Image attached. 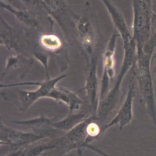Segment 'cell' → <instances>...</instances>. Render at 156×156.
<instances>
[{
	"label": "cell",
	"instance_id": "obj_11",
	"mask_svg": "<svg viewBox=\"0 0 156 156\" xmlns=\"http://www.w3.org/2000/svg\"><path fill=\"white\" fill-rule=\"evenodd\" d=\"M48 13L55 21L63 31L65 37L69 39L71 28L75 29V20H72L71 13L66 0H42Z\"/></svg>",
	"mask_w": 156,
	"mask_h": 156
},
{
	"label": "cell",
	"instance_id": "obj_10",
	"mask_svg": "<svg viewBox=\"0 0 156 156\" xmlns=\"http://www.w3.org/2000/svg\"><path fill=\"white\" fill-rule=\"evenodd\" d=\"M99 53H95L87 61V72L85 84L80 91H85L92 115L96 116L99 104L100 83L98 76V63Z\"/></svg>",
	"mask_w": 156,
	"mask_h": 156
},
{
	"label": "cell",
	"instance_id": "obj_3",
	"mask_svg": "<svg viewBox=\"0 0 156 156\" xmlns=\"http://www.w3.org/2000/svg\"><path fill=\"white\" fill-rule=\"evenodd\" d=\"M132 34L136 43V53H139L151 37L154 13L152 8L143 0H132Z\"/></svg>",
	"mask_w": 156,
	"mask_h": 156
},
{
	"label": "cell",
	"instance_id": "obj_26",
	"mask_svg": "<svg viewBox=\"0 0 156 156\" xmlns=\"http://www.w3.org/2000/svg\"><path fill=\"white\" fill-rule=\"evenodd\" d=\"M41 156H46V155H41Z\"/></svg>",
	"mask_w": 156,
	"mask_h": 156
},
{
	"label": "cell",
	"instance_id": "obj_18",
	"mask_svg": "<svg viewBox=\"0 0 156 156\" xmlns=\"http://www.w3.org/2000/svg\"><path fill=\"white\" fill-rule=\"evenodd\" d=\"M58 148L57 138L52 139L51 141L45 143L37 142L28 145L24 147L21 156H41L47 151H51Z\"/></svg>",
	"mask_w": 156,
	"mask_h": 156
},
{
	"label": "cell",
	"instance_id": "obj_1",
	"mask_svg": "<svg viewBox=\"0 0 156 156\" xmlns=\"http://www.w3.org/2000/svg\"><path fill=\"white\" fill-rule=\"evenodd\" d=\"M122 44L123 59L115 83L104 99L100 101L98 104L96 116L99 121L105 119L115 110L119 103L122 97L121 87L122 80L128 71L133 67L136 61V46L133 39Z\"/></svg>",
	"mask_w": 156,
	"mask_h": 156
},
{
	"label": "cell",
	"instance_id": "obj_22",
	"mask_svg": "<svg viewBox=\"0 0 156 156\" xmlns=\"http://www.w3.org/2000/svg\"><path fill=\"white\" fill-rule=\"evenodd\" d=\"M24 147H20L16 149H12L8 154H7L5 156H21V154L23 152V150L24 149Z\"/></svg>",
	"mask_w": 156,
	"mask_h": 156
},
{
	"label": "cell",
	"instance_id": "obj_23",
	"mask_svg": "<svg viewBox=\"0 0 156 156\" xmlns=\"http://www.w3.org/2000/svg\"><path fill=\"white\" fill-rule=\"evenodd\" d=\"M156 63V50L154 51L152 57V61H151V66Z\"/></svg>",
	"mask_w": 156,
	"mask_h": 156
},
{
	"label": "cell",
	"instance_id": "obj_16",
	"mask_svg": "<svg viewBox=\"0 0 156 156\" xmlns=\"http://www.w3.org/2000/svg\"><path fill=\"white\" fill-rule=\"evenodd\" d=\"M33 58H28L21 54H11L10 55L6 60L5 66L2 72L1 76V81L3 78L10 72L15 71L18 69H21L26 75L28 70H30L33 63Z\"/></svg>",
	"mask_w": 156,
	"mask_h": 156
},
{
	"label": "cell",
	"instance_id": "obj_4",
	"mask_svg": "<svg viewBox=\"0 0 156 156\" xmlns=\"http://www.w3.org/2000/svg\"><path fill=\"white\" fill-rule=\"evenodd\" d=\"M89 117L62 136L57 138L58 149L60 151L61 156L73 150H77V154L81 155L85 149L95 152L101 156H110L101 149L91 144L94 140L88 136L86 130Z\"/></svg>",
	"mask_w": 156,
	"mask_h": 156
},
{
	"label": "cell",
	"instance_id": "obj_5",
	"mask_svg": "<svg viewBox=\"0 0 156 156\" xmlns=\"http://www.w3.org/2000/svg\"><path fill=\"white\" fill-rule=\"evenodd\" d=\"M76 35L86 56L87 61L96 53L97 31L91 4L86 2L79 16L75 20Z\"/></svg>",
	"mask_w": 156,
	"mask_h": 156
},
{
	"label": "cell",
	"instance_id": "obj_17",
	"mask_svg": "<svg viewBox=\"0 0 156 156\" xmlns=\"http://www.w3.org/2000/svg\"><path fill=\"white\" fill-rule=\"evenodd\" d=\"M88 117L89 116H87V113L85 111H80L77 113H68L63 119L57 122H53L52 125L54 128L62 132L66 133L77 126Z\"/></svg>",
	"mask_w": 156,
	"mask_h": 156
},
{
	"label": "cell",
	"instance_id": "obj_19",
	"mask_svg": "<svg viewBox=\"0 0 156 156\" xmlns=\"http://www.w3.org/2000/svg\"><path fill=\"white\" fill-rule=\"evenodd\" d=\"M31 55L34 59L38 61L43 67L46 73V78H49L50 77L48 70V61L50 56L49 53L42 50L38 45L37 41V43L32 49Z\"/></svg>",
	"mask_w": 156,
	"mask_h": 156
},
{
	"label": "cell",
	"instance_id": "obj_21",
	"mask_svg": "<svg viewBox=\"0 0 156 156\" xmlns=\"http://www.w3.org/2000/svg\"><path fill=\"white\" fill-rule=\"evenodd\" d=\"M66 92L69 97V105L68 106L69 113H73L74 111L79 110L83 103V100L80 98L77 93L66 88Z\"/></svg>",
	"mask_w": 156,
	"mask_h": 156
},
{
	"label": "cell",
	"instance_id": "obj_15",
	"mask_svg": "<svg viewBox=\"0 0 156 156\" xmlns=\"http://www.w3.org/2000/svg\"><path fill=\"white\" fill-rule=\"evenodd\" d=\"M101 1L104 4V6L108 13L115 31L118 32L122 39V43L132 40V32L129 30L124 15L120 10L110 0Z\"/></svg>",
	"mask_w": 156,
	"mask_h": 156
},
{
	"label": "cell",
	"instance_id": "obj_9",
	"mask_svg": "<svg viewBox=\"0 0 156 156\" xmlns=\"http://www.w3.org/2000/svg\"><path fill=\"white\" fill-rule=\"evenodd\" d=\"M120 37L116 31H114L108 40L103 53V72L100 81L99 102L106 96L110 89V81L115 75V50L118 38Z\"/></svg>",
	"mask_w": 156,
	"mask_h": 156
},
{
	"label": "cell",
	"instance_id": "obj_8",
	"mask_svg": "<svg viewBox=\"0 0 156 156\" xmlns=\"http://www.w3.org/2000/svg\"><path fill=\"white\" fill-rule=\"evenodd\" d=\"M1 8L12 13L27 32L32 34L34 32L42 31L43 22L53 26L54 20L48 13H40L30 9L17 8L11 4L1 0Z\"/></svg>",
	"mask_w": 156,
	"mask_h": 156
},
{
	"label": "cell",
	"instance_id": "obj_14",
	"mask_svg": "<svg viewBox=\"0 0 156 156\" xmlns=\"http://www.w3.org/2000/svg\"><path fill=\"white\" fill-rule=\"evenodd\" d=\"M52 119H49L44 114H41L32 119L21 121L12 120L11 122L15 124L30 129L32 132L37 135L55 139L62 136L64 133L52 127Z\"/></svg>",
	"mask_w": 156,
	"mask_h": 156
},
{
	"label": "cell",
	"instance_id": "obj_25",
	"mask_svg": "<svg viewBox=\"0 0 156 156\" xmlns=\"http://www.w3.org/2000/svg\"><path fill=\"white\" fill-rule=\"evenodd\" d=\"M151 67H153V70H154V72L155 74V80H156V63L153 64Z\"/></svg>",
	"mask_w": 156,
	"mask_h": 156
},
{
	"label": "cell",
	"instance_id": "obj_20",
	"mask_svg": "<svg viewBox=\"0 0 156 156\" xmlns=\"http://www.w3.org/2000/svg\"><path fill=\"white\" fill-rule=\"evenodd\" d=\"M23 5L21 9H30L40 13H48L42 0H18Z\"/></svg>",
	"mask_w": 156,
	"mask_h": 156
},
{
	"label": "cell",
	"instance_id": "obj_24",
	"mask_svg": "<svg viewBox=\"0 0 156 156\" xmlns=\"http://www.w3.org/2000/svg\"><path fill=\"white\" fill-rule=\"evenodd\" d=\"M151 8H152V0H143Z\"/></svg>",
	"mask_w": 156,
	"mask_h": 156
},
{
	"label": "cell",
	"instance_id": "obj_6",
	"mask_svg": "<svg viewBox=\"0 0 156 156\" xmlns=\"http://www.w3.org/2000/svg\"><path fill=\"white\" fill-rule=\"evenodd\" d=\"M34 37L24 29L20 30L11 26L3 17H0V44L8 50H12L16 54H30L35 44ZM25 56V55H24Z\"/></svg>",
	"mask_w": 156,
	"mask_h": 156
},
{
	"label": "cell",
	"instance_id": "obj_7",
	"mask_svg": "<svg viewBox=\"0 0 156 156\" xmlns=\"http://www.w3.org/2000/svg\"><path fill=\"white\" fill-rule=\"evenodd\" d=\"M68 76L67 74L63 73L55 78H45L41 81H29L12 84H1V88L20 86L24 85H37L38 87L35 90L26 91L18 89L17 94L20 102V110L26 111L35 102L41 98H48L51 91L56 87L58 82L64 79Z\"/></svg>",
	"mask_w": 156,
	"mask_h": 156
},
{
	"label": "cell",
	"instance_id": "obj_2",
	"mask_svg": "<svg viewBox=\"0 0 156 156\" xmlns=\"http://www.w3.org/2000/svg\"><path fill=\"white\" fill-rule=\"evenodd\" d=\"M152 57V55L143 53L136 54V61L132 69L142 102L151 121L156 126V103L151 72Z\"/></svg>",
	"mask_w": 156,
	"mask_h": 156
},
{
	"label": "cell",
	"instance_id": "obj_13",
	"mask_svg": "<svg viewBox=\"0 0 156 156\" xmlns=\"http://www.w3.org/2000/svg\"><path fill=\"white\" fill-rule=\"evenodd\" d=\"M134 79L135 78L133 76L129 83L125 99L116 114L108 124L103 125L104 132L110 127L117 124L119 126V130L121 131L132 122L133 119V103L136 94Z\"/></svg>",
	"mask_w": 156,
	"mask_h": 156
},
{
	"label": "cell",
	"instance_id": "obj_12",
	"mask_svg": "<svg viewBox=\"0 0 156 156\" xmlns=\"http://www.w3.org/2000/svg\"><path fill=\"white\" fill-rule=\"evenodd\" d=\"M46 137L33 132H24L0 123V144L11 147V150L26 147Z\"/></svg>",
	"mask_w": 156,
	"mask_h": 156
}]
</instances>
